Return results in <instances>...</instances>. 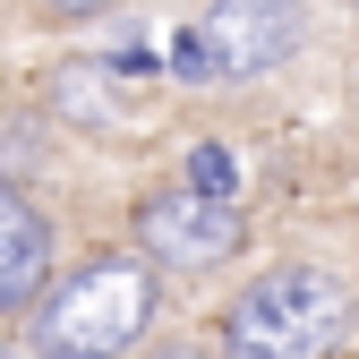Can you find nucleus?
Wrapping results in <instances>:
<instances>
[{
	"label": "nucleus",
	"mask_w": 359,
	"mask_h": 359,
	"mask_svg": "<svg viewBox=\"0 0 359 359\" xmlns=\"http://www.w3.org/2000/svg\"><path fill=\"white\" fill-rule=\"evenodd\" d=\"M43 265H52V231H43V214L18 197V180H0V317H18L43 291Z\"/></svg>",
	"instance_id": "obj_5"
},
{
	"label": "nucleus",
	"mask_w": 359,
	"mask_h": 359,
	"mask_svg": "<svg viewBox=\"0 0 359 359\" xmlns=\"http://www.w3.org/2000/svg\"><path fill=\"white\" fill-rule=\"evenodd\" d=\"M171 69L189 77V86H205V77H214V52H205V34H180V43H171Z\"/></svg>",
	"instance_id": "obj_8"
},
{
	"label": "nucleus",
	"mask_w": 359,
	"mask_h": 359,
	"mask_svg": "<svg viewBox=\"0 0 359 359\" xmlns=\"http://www.w3.org/2000/svg\"><path fill=\"white\" fill-rule=\"evenodd\" d=\"M205 52H214V69L257 77V69H274V60L299 52V9H291V0H214Z\"/></svg>",
	"instance_id": "obj_4"
},
{
	"label": "nucleus",
	"mask_w": 359,
	"mask_h": 359,
	"mask_svg": "<svg viewBox=\"0 0 359 359\" xmlns=\"http://www.w3.org/2000/svg\"><path fill=\"white\" fill-rule=\"evenodd\" d=\"M154 317V274L137 257H95L43 299L34 317V351L43 359H120Z\"/></svg>",
	"instance_id": "obj_2"
},
{
	"label": "nucleus",
	"mask_w": 359,
	"mask_h": 359,
	"mask_svg": "<svg viewBox=\"0 0 359 359\" xmlns=\"http://www.w3.org/2000/svg\"><path fill=\"white\" fill-rule=\"evenodd\" d=\"M189 189H197V197H231V189H240V180H231V154H222V146H197V154H189Z\"/></svg>",
	"instance_id": "obj_7"
},
{
	"label": "nucleus",
	"mask_w": 359,
	"mask_h": 359,
	"mask_svg": "<svg viewBox=\"0 0 359 359\" xmlns=\"http://www.w3.org/2000/svg\"><path fill=\"white\" fill-rule=\"evenodd\" d=\"M154 359H197V351H154Z\"/></svg>",
	"instance_id": "obj_10"
},
{
	"label": "nucleus",
	"mask_w": 359,
	"mask_h": 359,
	"mask_svg": "<svg viewBox=\"0 0 359 359\" xmlns=\"http://www.w3.org/2000/svg\"><path fill=\"white\" fill-rule=\"evenodd\" d=\"M342 334H351V291L325 265H274L222 317V351L231 359H334Z\"/></svg>",
	"instance_id": "obj_1"
},
{
	"label": "nucleus",
	"mask_w": 359,
	"mask_h": 359,
	"mask_svg": "<svg viewBox=\"0 0 359 359\" xmlns=\"http://www.w3.org/2000/svg\"><path fill=\"white\" fill-rule=\"evenodd\" d=\"M137 240L154 265H222L240 248V205L231 197H197V189H171V197H146L137 205Z\"/></svg>",
	"instance_id": "obj_3"
},
{
	"label": "nucleus",
	"mask_w": 359,
	"mask_h": 359,
	"mask_svg": "<svg viewBox=\"0 0 359 359\" xmlns=\"http://www.w3.org/2000/svg\"><path fill=\"white\" fill-rule=\"evenodd\" d=\"M52 18H95V9H111V0H43Z\"/></svg>",
	"instance_id": "obj_9"
},
{
	"label": "nucleus",
	"mask_w": 359,
	"mask_h": 359,
	"mask_svg": "<svg viewBox=\"0 0 359 359\" xmlns=\"http://www.w3.org/2000/svg\"><path fill=\"white\" fill-rule=\"evenodd\" d=\"M52 95H60V111H69V120H111V111H103V86H95V69H69Z\"/></svg>",
	"instance_id": "obj_6"
}]
</instances>
